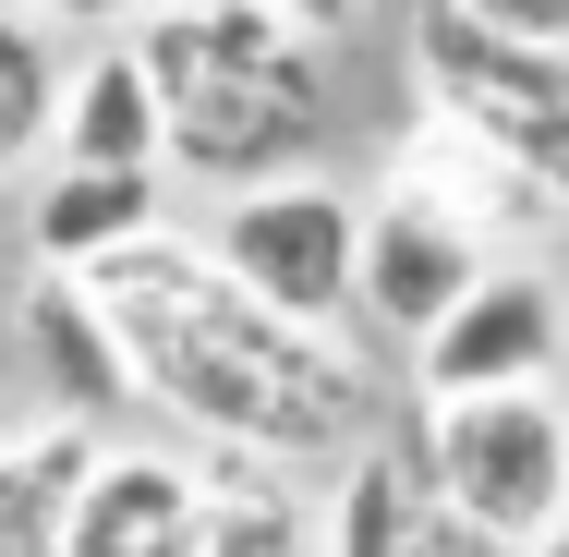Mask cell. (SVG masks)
Wrapping results in <instances>:
<instances>
[{
    "instance_id": "1",
    "label": "cell",
    "mask_w": 569,
    "mask_h": 557,
    "mask_svg": "<svg viewBox=\"0 0 569 557\" xmlns=\"http://www.w3.org/2000/svg\"><path fill=\"white\" fill-rule=\"evenodd\" d=\"M98 316L121 328L133 400L170 412L194 448L267 460V473H340L376 437V364L351 328H291L267 316L194 230H146L86 267Z\"/></svg>"
},
{
    "instance_id": "2",
    "label": "cell",
    "mask_w": 569,
    "mask_h": 557,
    "mask_svg": "<svg viewBox=\"0 0 569 557\" xmlns=\"http://www.w3.org/2000/svg\"><path fill=\"white\" fill-rule=\"evenodd\" d=\"M158 73L170 110V182H279L303 170V146L328 133V49L303 24H279L267 0H146L121 24Z\"/></svg>"
},
{
    "instance_id": "3",
    "label": "cell",
    "mask_w": 569,
    "mask_h": 557,
    "mask_svg": "<svg viewBox=\"0 0 569 557\" xmlns=\"http://www.w3.org/2000/svg\"><path fill=\"white\" fill-rule=\"evenodd\" d=\"M400 437H412V460H425V485L449 497L472 534H497L509 557L569 521V400H558V388L425 400Z\"/></svg>"
},
{
    "instance_id": "4",
    "label": "cell",
    "mask_w": 569,
    "mask_h": 557,
    "mask_svg": "<svg viewBox=\"0 0 569 557\" xmlns=\"http://www.w3.org/2000/svg\"><path fill=\"white\" fill-rule=\"evenodd\" d=\"M412 110L509 146L521 170L558 182V207H569V49L497 37L460 0H412Z\"/></svg>"
},
{
    "instance_id": "5",
    "label": "cell",
    "mask_w": 569,
    "mask_h": 557,
    "mask_svg": "<svg viewBox=\"0 0 569 557\" xmlns=\"http://www.w3.org/2000/svg\"><path fill=\"white\" fill-rule=\"evenodd\" d=\"M207 255L230 279L291 316V328H351V279H363V195H340L328 170H279V182H242L207 219Z\"/></svg>"
},
{
    "instance_id": "6",
    "label": "cell",
    "mask_w": 569,
    "mask_h": 557,
    "mask_svg": "<svg viewBox=\"0 0 569 557\" xmlns=\"http://www.w3.org/2000/svg\"><path fill=\"white\" fill-rule=\"evenodd\" d=\"M569 364V291L533 255H497L437 328L412 339V400H485V388H558Z\"/></svg>"
},
{
    "instance_id": "7",
    "label": "cell",
    "mask_w": 569,
    "mask_h": 557,
    "mask_svg": "<svg viewBox=\"0 0 569 557\" xmlns=\"http://www.w3.org/2000/svg\"><path fill=\"white\" fill-rule=\"evenodd\" d=\"M485 267H497V255H485L449 207H425L412 182H388V195H363V279H351V328H376V339H400V351H412V339L437 328Z\"/></svg>"
},
{
    "instance_id": "8",
    "label": "cell",
    "mask_w": 569,
    "mask_h": 557,
    "mask_svg": "<svg viewBox=\"0 0 569 557\" xmlns=\"http://www.w3.org/2000/svg\"><path fill=\"white\" fill-rule=\"evenodd\" d=\"M388 182H412L425 207H449L485 255H533V242L569 230V207H558L546 170H521L509 146H485V133H460V121H437V110H412V146H400Z\"/></svg>"
},
{
    "instance_id": "9",
    "label": "cell",
    "mask_w": 569,
    "mask_h": 557,
    "mask_svg": "<svg viewBox=\"0 0 569 557\" xmlns=\"http://www.w3.org/2000/svg\"><path fill=\"white\" fill-rule=\"evenodd\" d=\"M316 534H328V557H509L497 534H472L449 497L425 485L412 437H363V448H351L340 473H328Z\"/></svg>"
},
{
    "instance_id": "10",
    "label": "cell",
    "mask_w": 569,
    "mask_h": 557,
    "mask_svg": "<svg viewBox=\"0 0 569 557\" xmlns=\"http://www.w3.org/2000/svg\"><path fill=\"white\" fill-rule=\"evenodd\" d=\"M207 546V460L182 448H98V485L61 557H194Z\"/></svg>"
},
{
    "instance_id": "11",
    "label": "cell",
    "mask_w": 569,
    "mask_h": 557,
    "mask_svg": "<svg viewBox=\"0 0 569 557\" xmlns=\"http://www.w3.org/2000/svg\"><path fill=\"white\" fill-rule=\"evenodd\" d=\"M49 158L61 170H170V110H158V73L133 37L73 49L61 73V121H49Z\"/></svg>"
},
{
    "instance_id": "12",
    "label": "cell",
    "mask_w": 569,
    "mask_h": 557,
    "mask_svg": "<svg viewBox=\"0 0 569 557\" xmlns=\"http://www.w3.org/2000/svg\"><path fill=\"white\" fill-rule=\"evenodd\" d=\"M98 425L86 412H24L0 425V557H61L73 546V509L98 485Z\"/></svg>"
},
{
    "instance_id": "13",
    "label": "cell",
    "mask_w": 569,
    "mask_h": 557,
    "mask_svg": "<svg viewBox=\"0 0 569 557\" xmlns=\"http://www.w3.org/2000/svg\"><path fill=\"white\" fill-rule=\"evenodd\" d=\"M146 230H170V170H61L49 158L37 207H24V255L61 267V279H86L98 255L146 242Z\"/></svg>"
},
{
    "instance_id": "14",
    "label": "cell",
    "mask_w": 569,
    "mask_h": 557,
    "mask_svg": "<svg viewBox=\"0 0 569 557\" xmlns=\"http://www.w3.org/2000/svg\"><path fill=\"white\" fill-rule=\"evenodd\" d=\"M24 339H37V376H49V412H121L133 400V364H121V328L98 316V291L86 279H61V267H37L24 279Z\"/></svg>"
},
{
    "instance_id": "15",
    "label": "cell",
    "mask_w": 569,
    "mask_h": 557,
    "mask_svg": "<svg viewBox=\"0 0 569 557\" xmlns=\"http://www.w3.org/2000/svg\"><path fill=\"white\" fill-rule=\"evenodd\" d=\"M207 460V546L194 557H328L316 509L291 497L303 473H267V460H230V448H194Z\"/></svg>"
},
{
    "instance_id": "16",
    "label": "cell",
    "mask_w": 569,
    "mask_h": 557,
    "mask_svg": "<svg viewBox=\"0 0 569 557\" xmlns=\"http://www.w3.org/2000/svg\"><path fill=\"white\" fill-rule=\"evenodd\" d=\"M61 24H37V12H12L0 0V182H24L37 158H49V121H61Z\"/></svg>"
},
{
    "instance_id": "17",
    "label": "cell",
    "mask_w": 569,
    "mask_h": 557,
    "mask_svg": "<svg viewBox=\"0 0 569 557\" xmlns=\"http://www.w3.org/2000/svg\"><path fill=\"white\" fill-rule=\"evenodd\" d=\"M472 24H497V37H533V49H569V0H460Z\"/></svg>"
},
{
    "instance_id": "18",
    "label": "cell",
    "mask_w": 569,
    "mask_h": 557,
    "mask_svg": "<svg viewBox=\"0 0 569 557\" xmlns=\"http://www.w3.org/2000/svg\"><path fill=\"white\" fill-rule=\"evenodd\" d=\"M12 12H37V24H86V37H121L146 0H12Z\"/></svg>"
},
{
    "instance_id": "19",
    "label": "cell",
    "mask_w": 569,
    "mask_h": 557,
    "mask_svg": "<svg viewBox=\"0 0 569 557\" xmlns=\"http://www.w3.org/2000/svg\"><path fill=\"white\" fill-rule=\"evenodd\" d=\"M267 12H279V24H303L316 49H340L351 24H363V0H267Z\"/></svg>"
},
{
    "instance_id": "20",
    "label": "cell",
    "mask_w": 569,
    "mask_h": 557,
    "mask_svg": "<svg viewBox=\"0 0 569 557\" xmlns=\"http://www.w3.org/2000/svg\"><path fill=\"white\" fill-rule=\"evenodd\" d=\"M521 557H569V521H558V534H533V546H521Z\"/></svg>"
}]
</instances>
